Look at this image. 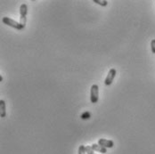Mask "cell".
I'll return each mask as SVG.
<instances>
[{
  "mask_svg": "<svg viewBox=\"0 0 155 154\" xmlns=\"http://www.w3.org/2000/svg\"><path fill=\"white\" fill-rule=\"evenodd\" d=\"M151 49L153 54H155V39H153L151 42Z\"/></svg>",
  "mask_w": 155,
  "mask_h": 154,
  "instance_id": "7c38bea8",
  "label": "cell"
},
{
  "mask_svg": "<svg viewBox=\"0 0 155 154\" xmlns=\"http://www.w3.org/2000/svg\"><path fill=\"white\" fill-rule=\"evenodd\" d=\"M116 75H117V70L115 69H110L107 74V77L104 79V84L106 86H110L113 82V79L116 77Z\"/></svg>",
  "mask_w": 155,
  "mask_h": 154,
  "instance_id": "277c9868",
  "label": "cell"
},
{
  "mask_svg": "<svg viewBox=\"0 0 155 154\" xmlns=\"http://www.w3.org/2000/svg\"><path fill=\"white\" fill-rule=\"evenodd\" d=\"M99 145H101V146H103V147H104V148H112L113 146H114V143H113V141H111V140H108V139H99L98 140V143H97Z\"/></svg>",
  "mask_w": 155,
  "mask_h": 154,
  "instance_id": "5b68a950",
  "label": "cell"
},
{
  "mask_svg": "<svg viewBox=\"0 0 155 154\" xmlns=\"http://www.w3.org/2000/svg\"><path fill=\"white\" fill-rule=\"evenodd\" d=\"M94 154H95V153H94Z\"/></svg>",
  "mask_w": 155,
  "mask_h": 154,
  "instance_id": "4fadbf2b",
  "label": "cell"
},
{
  "mask_svg": "<svg viewBox=\"0 0 155 154\" xmlns=\"http://www.w3.org/2000/svg\"><path fill=\"white\" fill-rule=\"evenodd\" d=\"M91 146H92V148H93V150L94 152H100V153L103 154L107 152V149L103 147V146H101V145H99L98 143H93Z\"/></svg>",
  "mask_w": 155,
  "mask_h": 154,
  "instance_id": "8992f818",
  "label": "cell"
},
{
  "mask_svg": "<svg viewBox=\"0 0 155 154\" xmlns=\"http://www.w3.org/2000/svg\"><path fill=\"white\" fill-rule=\"evenodd\" d=\"M86 153L87 154H94V151L93 150L92 146L87 145L86 146Z\"/></svg>",
  "mask_w": 155,
  "mask_h": 154,
  "instance_id": "30bf717a",
  "label": "cell"
},
{
  "mask_svg": "<svg viewBox=\"0 0 155 154\" xmlns=\"http://www.w3.org/2000/svg\"><path fill=\"white\" fill-rule=\"evenodd\" d=\"M90 117H91V114H90V112H88V111H85V112H84V113H82V114H81V116H80L81 120H89V119H90Z\"/></svg>",
  "mask_w": 155,
  "mask_h": 154,
  "instance_id": "ba28073f",
  "label": "cell"
},
{
  "mask_svg": "<svg viewBox=\"0 0 155 154\" xmlns=\"http://www.w3.org/2000/svg\"><path fill=\"white\" fill-rule=\"evenodd\" d=\"M28 14V6L26 4H21L20 6V24L24 29L26 26V16Z\"/></svg>",
  "mask_w": 155,
  "mask_h": 154,
  "instance_id": "6da1fadb",
  "label": "cell"
},
{
  "mask_svg": "<svg viewBox=\"0 0 155 154\" xmlns=\"http://www.w3.org/2000/svg\"><path fill=\"white\" fill-rule=\"evenodd\" d=\"M99 99V87L94 84L90 89V101L92 103H96Z\"/></svg>",
  "mask_w": 155,
  "mask_h": 154,
  "instance_id": "3957f363",
  "label": "cell"
},
{
  "mask_svg": "<svg viewBox=\"0 0 155 154\" xmlns=\"http://www.w3.org/2000/svg\"><path fill=\"white\" fill-rule=\"evenodd\" d=\"M6 116V108L5 102L4 100H0V117L5 118Z\"/></svg>",
  "mask_w": 155,
  "mask_h": 154,
  "instance_id": "52a82bcc",
  "label": "cell"
},
{
  "mask_svg": "<svg viewBox=\"0 0 155 154\" xmlns=\"http://www.w3.org/2000/svg\"><path fill=\"white\" fill-rule=\"evenodd\" d=\"M78 154H87L86 153V146L80 145L78 147Z\"/></svg>",
  "mask_w": 155,
  "mask_h": 154,
  "instance_id": "8fae6325",
  "label": "cell"
},
{
  "mask_svg": "<svg viewBox=\"0 0 155 154\" xmlns=\"http://www.w3.org/2000/svg\"><path fill=\"white\" fill-rule=\"evenodd\" d=\"M94 3L98 4L99 5H102V6H106L108 5V1L106 0H94Z\"/></svg>",
  "mask_w": 155,
  "mask_h": 154,
  "instance_id": "9c48e42d",
  "label": "cell"
},
{
  "mask_svg": "<svg viewBox=\"0 0 155 154\" xmlns=\"http://www.w3.org/2000/svg\"><path fill=\"white\" fill-rule=\"evenodd\" d=\"M2 21H3V23H5V25H8V26L12 27V28H14V29H16V30H18V31L23 30V28L21 26L20 22H17L16 21L11 19V18H9V17H4V18L2 19Z\"/></svg>",
  "mask_w": 155,
  "mask_h": 154,
  "instance_id": "7a4b0ae2",
  "label": "cell"
}]
</instances>
